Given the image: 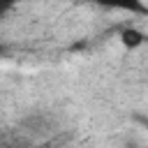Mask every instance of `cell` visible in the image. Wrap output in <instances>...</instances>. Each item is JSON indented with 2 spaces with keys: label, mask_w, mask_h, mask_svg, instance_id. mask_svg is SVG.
<instances>
[{
  "label": "cell",
  "mask_w": 148,
  "mask_h": 148,
  "mask_svg": "<svg viewBox=\"0 0 148 148\" xmlns=\"http://www.w3.org/2000/svg\"><path fill=\"white\" fill-rule=\"evenodd\" d=\"M97 7L116 9V12H130V14H146L148 7L143 0H92Z\"/></svg>",
  "instance_id": "obj_1"
},
{
  "label": "cell",
  "mask_w": 148,
  "mask_h": 148,
  "mask_svg": "<svg viewBox=\"0 0 148 148\" xmlns=\"http://www.w3.org/2000/svg\"><path fill=\"white\" fill-rule=\"evenodd\" d=\"M120 44H123L125 51H139V49L146 44V35H143V30L130 25V28H125V30L120 32Z\"/></svg>",
  "instance_id": "obj_2"
},
{
  "label": "cell",
  "mask_w": 148,
  "mask_h": 148,
  "mask_svg": "<svg viewBox=\"0 0 148 148\" xmlns=\"http://www.w3.org/2000/svg\"><path fill=\"white\" fill-rule=\"evenodd\" d=\"M21 2H25V0H0V16L7 14V12H12V9L18 7Z\"/></svg>",
  "instance_id": "obj_3"
},
{
  "label": "cell",
  "mask_w": 148,
  "mask_h": 148,
  "mask_svg": "<svg viewBox=\"0 0 148 148\" xmlns=\"http://www.w3.org/2000/svg\"><path fill=\"white\" fill-rule=\"evenodd\" d=\"M2 56H5V46L0 44V58H2Z\"/></svg>",
  "instance_id": "obj_4"
}]
</instances>
